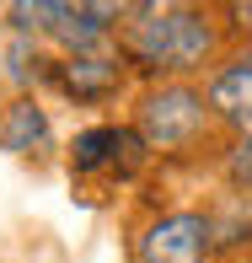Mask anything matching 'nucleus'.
Returning a JSON list of instances; mask_svg holds the SVG:
<instances>
[{"label": "nucleus", "mask_w": 252, "mask_h": 263, "mask_svg": "<svg viewBox=\"0 0 252 263\" xmlns=\"http://www.w3.org/2000/svg\"><path fill=\"white\" fill-rule=\"evenodd\" d=\"M225 172H231V183L242 188V194H252V135H242L231 145V156H225Z\"/></svg>", "instance_id": "obj_9"}, {"label": "nucleus", "mask_w": 252, "mask_h": 263, "mask_svg": "<svg viewBox=\"0 0 252 263\" xmlns=\"http://www.w3.org/2000/svg\"><path fill=\"white\" fill-rule=\"evenodd\" d=\"M215 49L209 16L193 6H129L124 54L150 76H188Z\"/></svg>", "instance_id": "obj_1"}, {"label": "nucleus", "mask_w": 252, "mask_h": 263, "mask_svg": "<svg viewBox=\"0 0 252 263\" xmlns=\"http://www.w3.org/2000/svg\"><path fill=\"white\" fill-rule=\"evenodd\" d=\"M124 16H129V6H65V0H22V6H11V22L22 32H49V38L70 43L75 54H91Z\"/></svg>", "instance_id": "obj_3"}, {"label": "nucleus", "mask_w": 252, "mask_h": 263, "mask_svg": "<svg viewBox=\"0 0 252 263\" xmlns=\"http://www.w3.org/2000/svg\"><path fill=\"white\" fill-rule=\"evenodd\" d=\"M54 76H59V86H65L70 97L102 102V97H113V91H118L124 70H118V59H107V54H70Z\"/></svg>", "instance_id": "obj_6"}, {"label": "nucleus", "mask_w": 252, "mask_h": 263, "mask_svg": "<svg viewBox=\"0 0 252 263\" xmlns=\"http://www.w3.org/2000/svg\"><path fill=\"white\" fill-rule=\"evenodd\" d=\"M204 124H209V102H204V91L183 86V81L156 86L134 113V135L145 151H183L204 135Z\"/></svg>", "instance_id": "obj_2"}, {"label": "nucleus", "mask_w": 252, "mask_h": 263, "mask_svg": "<svg viewBox=\"0 0 252 263\" xmlns=\"http://www.w3.org/2000/svg\"><path fill=\"white\" fill-rule=\"evenodd\" d=\"M204 102H209V118H220L225 129H236V140L252 135V49L225 59V65L209 76Z\"/></svg>", "instance_id": "obj_5"}, {"label": "nucleus", "mask_w": 252, "mask_h": 263, "mask_svg": "<svg viewBox=\"0 0 252 263\" xmlns=\"http://www.w3.org/2000/svg\"><path fill=\"white\" fill-rule=\"evenodd\" d=\"M215 247V226L204 215H161L145 236H140V263H204Z\"/></svg>", "instance_id": "obj_4"}, {"label": "nucleus", "mask_w": 252, "mask_h": 263, "mask_svg": "<svg viewBox=\"0 0 252 263\" xmlns=\"http://www.w3.org/2000/svg\"><path fill=\"white\" fill-rule=\"evenodd\" d=\"M140 135L134 129H86L75 140V172H118L140 156Z\"/></svg>", "instance_id": "obj_7"}, {"label": "nucleus", "mask_w": 252, "mask_h": 263, "mask_svg": "<svg viewBox=\"0 0 252 263\" xmlns=\"http://www.w3.org/2000/svg\"><path fill=\"white\" fill-rule=\"evenodd\" d=\"M43 145H49V113H43L32 97L11 102L6 113H0V151L27 156V151H43Z\"/></svg>", "instance_id": "obj_8"}]
</instances>
